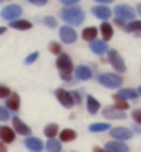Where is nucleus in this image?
<instances>
[{
  "label": "nucleus",
  "mask_w": 141,
  "mask_h": 152,
  "mask_svg": "<svg viewBox=\"0 0 141 152\" xmlns=\"http://www.w3.org/2000/svg\"><path fill=\"white\" fill-rule=\"evenodd\" d=\"M15 138H16L15 129H11L7 125L0 127V141H2V143H11V141H15Z\"/></svg>",
  "instance_id": "18"
},
{
  "label": "nucleus",
  "mask_w": 141,
  "mask_h": 152,
  "mask_svg": "<svg viewBox=\"0 0 141 152\" xmlns=\"http://www.w3.org/2000/svg\"><path fill=\"white\" fill-rule=\"evenodd\" d=\"M73 73H75L77 81H89V79H93V70L89 66H86V64H79L73 70Z\"/></svg>",
  "instance_id": "11"
},
{
  "label": "nucleus",
  "mask_w": 141,
  "mask_h": 152,
  "mask_svg": "<svg viewBox=\"0 0 141 152\" xmlns=\"http://www.w3.org/2000/svg\"><path fill=\"white\" fill-rule=\"evenodd\" d=\"M91 13H93L95 18H100L102 22H107L109 18H113V11H111L109 6H95L91 9Z\"/></svg>",
  "instance_id": "10"
},
{
  "label": "nucleus",
  "mask_w": 141,
  "mask_h": 152,
  "mask_svg": "<svg viewBox=\"0 0 141 152\" xmlns=\"http://www.w3.org/2000/svg\"><path fill=\"white\" fill-rule=\"evenodd\" d=\"M125 32H134L137 38L141 36V20H132V22H129L127 23V27H125Z\"/></svg>",
  "instance_id": "25"
},
{
  "label": "nucleus",
  "mask_w": 141,
  "mask_h": 152,
  "mask_svg": "<svg viewBox=\"0 0 141 152\" xmlns=\"http://www.w3.org/2000/svg\"><path fill=\"white\" fill-rule=\"evenodd\" d=\"M38 57H39V54H38V52H32V54H29V56H27V59H25V64H32V63H34Z\"/></svg>",
  "instance_id": "35"
},
{
  "label": "nucleus",
  "mask_w": 141,
  "mask_h": 152,
  "mask_svg": "<svg viewBox=\"0 0 141 152\" xmlns=\"http://www.w3.org/2000/svg\"><path fill=\"white\" fill-rule=\"evenodd\" d=\"M98 32H100V36H102V41L107 43V41H111L113 36H114V25L109 23V22H102L100 27H98Z\"/></svg>",
  "instance_id": "12"
},
{
  "label": "nucleus",
  "mask_w": 141,
  "mask_h": 152,
  "mask_svg": "<svg viewBox=\"0 0 141 152\" xmlns=\"http://www.w3.org/2000/svg\"><path fill=\"white\" fill-rule=\"evenodd\" d=\"M45 148H47V152H61V148H63V143L59 141V140H48L47 143H45Z\"/></svg>",
  "instance_id": "29"
},
{
  "label": "nucleus",
  "mask_w": 141,
  "mask_h": 152,
  "mask_svg": "<svg viewBox=\"0 0 141 152\" xmlns=\"http://www.w3.org/2000/svg\"><path fill=\"white\" fill-rule=\"evenodd\" d=\"M23 145H25L27 148H31L32 152H41V148L45 147V143H43L39 138H34V136H29V138H25Z\"/></svg>",
  "instance_id": "17"
},
{
  "label": "nucleus",
  "mask_w": 141,
  "mask_h": 152,
  "mask_svg": "<svg viewBox=\"0 0 141 152\" xmlns=\"http://www.w3.org/2000/svg\"><path fill=\"white\" fill-rule=\"evenodd\" d=\"M20 16H22V7L20 6H7L4 11H2V18H6V20H9V22H15V20H20Z\"/></svg>",
  "instance_id": "9"
},
{
  "label": "nucleus",
  "mask_w": 141,
  "mask_h": 152,
  "mask_svg": "<svg viewBox=\"0 0 141 152\" xmlns=\"http://www.w3.org/2000/svg\"><path fill=\"white\" fill-rule=\"evenodd\" d=\"M107 63H109V64L113 66V70H116L118 73H123V72L127 70L123 57H121L120 52L114 50V48H109V52H107Z\"/></svg>",
  "instance_id": "4"
},
{
  "label": "nucleus",
  "mask_w": 141,
  "mask_h": 152,
  "mask_svg": "<svg viewBox=\"0 0 141 152\" xmlns=\"http://www.w3.org/2000/svg\"><path fill=\"white\" fill-rule=\"evenodd\" d=\"M86 109L89 115H97L100 111V102L93 95H86Z\"/></svg>",
  "instance_id": "20"
},
{
  "label": "nucleus",
  "mask_w": 141,
  "mask_h": 152,
  "mask_svg": "<svg viewBox=\"0 0 141 152\" xmlns=\"http://www.w3.org/2000/svg\"><path fill=\"white\" fill-rule=\"evenodd\" d=\"M61 18L66 22L68 27H77L84 22V11L79 6H72V7H63L61 11Z\"/></svg>",
  "instance_id": "1"
},
{
  "label": "nucleus",
  "mask_w": 141,
  "mask_h": 152,
  "mask_svg": "<svg viewBox=\"0 0 141 152\" xmlns=\"http://www.w3.org/2000/svg\"><path fill=\"white\" fill-rule=\"evenodd\" d=\"M102 115H104L107 120H123V118H127V113H123V111L116 109L114 106L104 107V109H102Z\"/></svg>",
  "instance_id": "13"
},
{
  "label": "nucleus",
  "mask_w": 141,
  "mask_h": 152,
  "mask_svg": "<svg viewBox=\"0 0 141 152\" xmlns=\"http://www.w3.org/2000/svg\"><path fill=\"white\" fill-rule=\"evenodd\" d=\"M136 11H137V13L141 15V4H137V7H136Z\"/></svg>",
  "instance_id": "45"
},
{
  "label": "nucleus",
  "mask_w": 141,
  "mask_h": 152,
  "mask_svg": "<svg viewBox=\"0 0 141 152\" xmlns=\"http://www.w3.org/2000/svg\"><path fill=\"white\" fill-rule=\"evenodd\" d=\"M137 93H139V95H141V86H139V90H137Z\"/></svg>",
  "instance_id": "47"
},
{
  "label": "nucleus",
  "mask_w": 141,
  "mask_h": 152,
  "mask_svg": "<svg viewBox=\"0 0 141 152\" xmlns=\"http://www.w3.org/2000/svg\"><path fill=\"white\" fill-rule=\"evenodd\" d=\"M91 152H105V150H104L102 147H93V150H91Z\"/></svg>",
  "instance_id": "43"
},
{
  "label": "nucleus",
  "mask_w": 141,
  "mask_h": 152,
  "mask_svg": "<svg viewBox=\"0 0 141 152\" xmlns=\"http://www.w3.org/2000/svg\"><path fill=\"white\" fill-rule=\"evenodd\" d=\"M73 152H75V150H73Z\"/></svg>",
  "instance_id": "49"
},
{
  "label": "nucleus",
  "mask_w": 141,
  "mask_h": 152,
  "mask_svg": "<svg viewBox=\"0 0 141 152\" xmlns=\"http://www.w3.org/2000/svg\"><path fill=\"white\" fill-rule=\"evenodd\" d=\"M43 23H45L47 27H50V29H55V27H57V20H55L54 16H45V18H43Z\"/></svg>",
  "instance_id": "31"
},
{
  "label": "nucleus",
  "mask_w": 141,
  "mask_h": 152,
  "mask_svg": "<svg viewBox=\"0 0 141 152\" xmlns=\"http://www.w3.org/2000/svg\"><path fill=\"white\" fill-rule=\"evenodd\" d=\"M13 129L16 131V132H20L22 136H31V127L25 124V122H22L18 116H13Z\"/></svg>",
  "instance_id": "16"
},
{
  "label": "nucleus",
  "mask_w": 141,
  "mask_h": 152,
  "mask_svg": "<svg viewBox=\"0 0 141 152\" xmlns=\"http://www.w3.org/2000/svg\"><path fill=\"white\" fill-rule=\"evenodd\" d=\"M95 2H98V6H109L111 2H114V0H95Z\"/></svg>",
  "instance_id": "41"
},
{
  "label": "nucleus",
  "mask_w": 141,
  "mask_h": 152,
  "mask_svg": "<svg viewBox=\"0 0 141 152\" xmlns=\"http://www.w3.org/2000/svg\"><path fill=\"white\" fill-rule=\"evenodd\" d=\"M29 2H31V4H34V6H45L48 0H29Z\"/></svg>",
  "instance_id": "40"
},
{
  "label": "nucleus",
  "mask_w": 141,
  "mask_h": 152,
  "mask_svg": "<svg viewBox=\"0 0 141 152\" xmlns=\"http://www.w3.org/2000/svg\"><path fill=\"white\" fill-rule=\"evenodd\" d=\"M77 138V132L73 129H63L59 131V141L61 143H70V141H73Z\"/></svg>",
  "instance_id": "22"
},
{
  "label": "nucleus",
  "mask_w": 141,
  "mask_h": 152,
  "mask_svg": "<svg viewBox=\"0 0 141 152\" xmlns=\"http://www.w3.org/2000/svg\"><path fill=\"white\" fill-rule=\"evenodd\" d=\"M132 120H134V124H139L141 125V107H136L132 111Z\"/></svg>",
  "instance_id": "32"
},
{
  "label": "nucleus",
  "mask_w": 141,
  "mask_h": 152,
  "mask_svg": "<svg viewBox=\"0 0 141 152\" xmlns=\"http://www.w3.org/2000/svg\"><path fill=\"white\" fill-rule=\"evenodd\" d=\"M97 81H98V84H102L105 88H121V84H123V77L120 73H113V72L97 75Z\"/></svg>",
  "instance_id": "2"
},
{
  "label": "nucleus",
  "mask_w": 141,
  "mask_h": 152,
  "mask_svg": "<svg viewBox=\"0 0 141 152\" xmlns=\"http://www.w3.org/2000/svg\"><path fill=\"white\" fill-rule=\"evenodd\" d=\"M109 134H111V140L123 141V143H127V141L134 136V132H132L129 127H111Z\"/></svg>",
  "instance_id": "6"
},
{
  "label": "nucleus",
  "mask_w": 141,
  "mask_h": 152,
  "mask_svg": "<svg viewBox=\"0 0 141 152\" xmlns=\"http://www.w3.org/2000/svg\"><path fill=\"white\" fill-rule=\"evenodd\" d=\"M88 129H89V132H105V131H111V125L107 122H95Z\"/></svg>",
  "instance_id": "26"
},
{
  "label": "nucleus",
  "mask_w": 141,
  "mask_h": 152,
  "mask_svg": "<svg viewBox=\"0 0 141 152\" xmlns=\"http://www.w3.org/2000/svg\"><path fill=\"white\" fill-rule=\"evenodd\" d=\"M7 118H9V111L0 106V120H7Z\"/></svg>",
  "instance_id": "37"
},
{
  "label": "nucleus",
  "mask_w": 141,
  "mask_h": 152,
  "mask_svg": "<svg viewBox=\"0 0 141 152\" xmlns=\"http://www.w3.org/2000/svg\"><path fill=\"white\" fill-rule=\"evenodd\" d=\"M55 66L59 68V72L61 73H73V61H72V57H70L68 54H61V56H57V59H55Z\"/></svg>",
  "instance_id": "5"
},
{
  "label": "nucleus",
  "mask_w": 141,
  "mask_h": 152,
  "mask_svg": "<svg viewBox=\"0 0 141 152\" xmlns=\"http://www.w3.org/2000/svg\"><path fill=\"white\" fill-rule=\"evenodd\" d=\"M113 15H114L116 20H121V22H125V23L136 20V9H132V7L127 6V4H118V6L114 7Z\"/></svg>",
  "instance_id": "3"
},
{
  "label": "nucleus",
  "mask_w": 141,
  "mask_h": 152,
  "mask_svg": "<svg viewBox=\"0 0 141 152\" xmlns=\"http://www.w3.org/2000/svg\"><path fill=\"white\" fill-rule=\"evenodd\" d=\"M113 106H114L116 109H120V111L127 113V109L130 107V102H129V100H125V99H121V97H118V95L114 93V95H113Z\"/></svg>",
  "instance_id": "24"
},
{
  "label": "nucleus",
  "mask_w": 141,
  "mask_h": 152,
  "mask_svg": "<svg viewBox=\"0 0 141 152\" xmlns=\"http://www.w3.org/2000/svg\"><path fill=\"white\" fill-rule=\"evenodd\" d=\"M48 50H50L52 54H55V56H61V54H63V47H61L59 43H55V41H52V43L48 45Z\"/></svg>",
  "instance_id": "30"
},
{
  "label": "nucleus",
  "mask_w": 141,
  "mask_h": 152,
  "mask_svg": "<svg viewBox=\"0 0 141 152\" xmlns=\"http://www.w3.org/2000/svg\"><path fill=\"white\" fill-rule=\"evenodd\" d=\"M104 150H105V152H130V148H129L127 143H123V141H116V140L107 141L105 147H104Z\"/></svg>",
  "instance_id": "14"
},
{
  "label": "nucleus",
  "mask_w": 141,
  "mask_h": 152,
  "mask_svg": "<svg viewBox=\"0 0 141 152\" xmlns=\"http://www.w3.org/2000/svg\"><path fill=\"white\" fill-rule=\"evenodd\" d=\"M98 27H93V25H89V27H84V31H82V39L84 41H88V43H93L97 38H98Z\"/></svg>",
  "instance_id": "19"
},
{
  "label": "nucleus",
  "mask_w": 141,
  "mask_h": 152,
  "mask_svg": "<svg viewBox=\"0 0 141 152\" xmlns=\"http://www.w3.org/2000/svg\"><path fill=\"white\" fill-rule=\"evenodd\" d=\"M6 109L7 111H18L20 109V97H18V93H11L6 99Z\"/></svg>",
  "instance_id": "21"
},
{
  "label": "nucleus",
  "mask_w": 141,
  "mask_h": 152,
  "mask_svg": "<svg viewBox=\"0 0 141 152\" xmlns=\"http://www.w3.org/2000/svg\"><path fill=\"white\" fill-rule=\"evenodd\" d=\"M6 32V27H0V34H4Z\"/></svg>",
  "instance_id": "46"
},
{
  "label": "nucleus",
  "mask_w": 141,
  "mask_h": 152,
  "mask_svg": "<svg viewBox=\"0 0 141 152\" xmlns=\"http://www.w3.org/2000/svg\"><path fill=\"white\" fill-rule=\"evenodd\" d=\"M0 2H2V0H0Z\"/></svg>",
  "instance_id": "48"
},
{
  "label": "nucleus",
  "mask_w": 141,
  "mask_h": 152,
  "mask_svg": "<svg viewBox=\"0 0 141 152\" xmlns=\"http://www.w3.org/2000/svg\"><path fill=\"white\" fill-rule=\"evenodd\" d=\"M116 95L121 97V99H125V100H136L139 97V93L136 90H132V88H120Z\"/></svg>",
  "instance_id": "23"
},
{
  "label": "nucleus",
  "mask_w": 141,
  "mask_h": 152,
  "mask_svg": "<svg viewBox=\"0 0 141 152\" xmlns=\"http://www.w3.org/2000/svg\"><path fill=\"white\" fill-rule=\"evenodd\" d=\"M61 79L63 81H72L73 79V73H61Z\"/></svg>",
  "instance_id": "39"
},
{
  "label": "nucleus",
  "mask_w": 141,
  "mask_h": 152,
  "mask_svg": "<svg viewBox=\"0 0 141 152\" xmlns=\"http://www.w3.org/2000/svg\"><path fill=\"white\" fill-rule=\"evenodd\" d=\"M130 131H132V132H141V125H139V124H134Z\"/></svg>",
  "instance_id": "42"
},
{
  "label": "nucleus",
  "mask_w": 141,
  "mask_h": 152,
  "mask_svg": "<svg viewBox=\"0 0 141 152\" xmlns=\"http://www.w3.org/2000/svg\"><path fill=\"white\" fill-rule=\"evenodd\" d=\"M11 27L16 31H29V29H32V23L29 20H15V22H11Z\"/></svg>",
  "instance_id": "28"
},
{
  "label": "nucleus",
  "mask_w": 141,
  "mask_h": 152,
  "mask_svg": "<svg viewBox=\"0 0 141 152\" xmlns=\"http://www.w3.org/2000/svg\"><path fill=\"white\" fill-rule=\"evenodd\" d=\"M89 48H91V52L97 54V56H104V54L109 52V45H107L105 41H102V39H95L93 43H89Z\"/></svg>",
  "instance_id": "15"
},
{
  "label": "nucleus",
  "mask_w": 141,
  "mask_h": 152,
  "mask_svg": "<svg viewBox=\"0 0 141 152\" xmlns=\"http://www.w3.org/2000/svg\"><path fill=\"white\" fill-rule=\"evenodd\" d=\"M55 97H57V100L61 102V106L66 107V109H72V107L75 106L73 97H72V91H68V90H64V88L55 90Z\"/></svg>",
  "instance_id": "7"
},
{
  "label": "nucleus",
  "mask_w": 141,
  "mask_h": 152,
  "mask_svg": "<svg viewBox=\"0 0 141 152\" xmlns=\"http://www.w3.org/2000/svg\"><path fill=\"white\" fill-rule=\"evenodd\" d=\"M0 152H7V147H6L2 141H0Z\"/></svg>",
  "instance_id": "44"
},
{
  "label": "nucleus",
  "mask_w": 141,
  "mask_h": 152,
  "mask_svg": "<svg viewBox=\"0 0 141 152\" xmlns=\"http://www.w3.org/2000/svg\"><path fill=\"white\" fill-rule=\"evenodd\" d=\"M113 25H116V27H121L123 31H125V27H127V23H125V22H121V20H116V18L113 20Z\"/></svg>",
  "instance_id": "38"
},
{
  "label": "nucleus",
  "mask_w": 141,
  "mask_h": 152,
  "mask_svg": "<svg viewBox=\"0 0 141 152\" xmlns=\"http://www.w3.org/2000/svg\"><path fill=\"white\" fill-rule=\"evenodd\" d=\"M81 2V0H61V4L64 6V7H72V6H77Z\"/></svg>",
  "instance_id": "36"
},
{
  "label": "nucleus",
  "mask_w": 141,
  "mask_h": 152,
  "mask_svg": "<svg viewBox=\"0 0 141 152\" xmlns=\"http://www.w3.org/2000/svg\"><path fill=\"white\" fill-rule=\"evenodd\" d=\"M9 95H11V90L4 84H0V99H7Z\"/></svg>",
  "instance_id": "33"
},
{
  "label": "nucleus",
  "mask_w": 141,
  "mask_h": 152,
  "mask_svg": "<svg viewBox=\"0 0 141 152\" xmlns=\"http://www.w3.org/2000/svg\"><path fill=\"white\" fill-rule=\"evenodd\" d=\"M59 131H61V129H59V125H57V124H47L43 132H45V136H47L48 140H54V138L59 134Z\"/></svg>",
  "instance_id": "27"
},
{
  "label": "nucleus",
  "mask_w": 141,
  "mask_h": 152,
  "mask_svg": "<svg viewBox=\"0 0 141 152\" xmlns=\"http://www.w3.org/2000/svg\"><path fill=\"white\" fill-rule=\"evenodd\" d=\"M59 38H61V41L63 43H75L77 41V31L73 29V27H68V25H63L61 29H59Z\"/></svg>",
  "instance_id": "8"
},
{
  "label": "nucleus",
  "mask_w": 141,
  "mask_h": 152,
  "mask_svg": "<svg viewBox=\"0 0 141 152\" xmlns=\"http://www.w3.org/2000/svg\"><path fill=\"white\" fill-rule=\"evenodd\" d=\"M72 97H73L75 106H81V104H82V93H81V91H72Z\"/></svg>",
  "instance_id": "34"
}]
</instances>
